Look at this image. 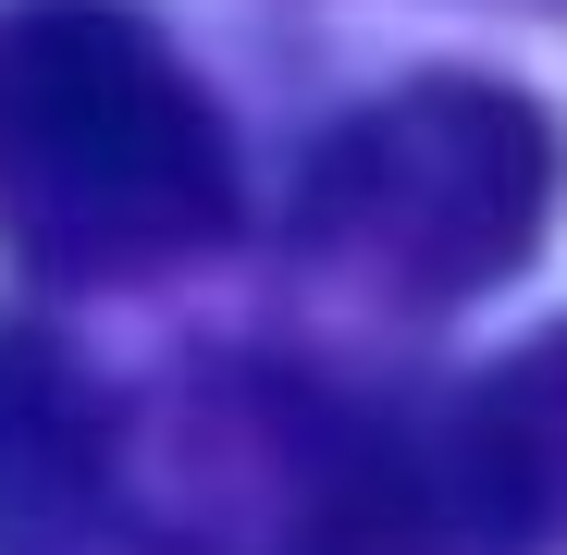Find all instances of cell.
<instances>
[{"mask_svg": "<svg viewBox=\"0 0 567 555\" xmlns=\"http://www.w3.org/2000/svg\"><path fill=\"white\" fill-rule=\"evenodd\" d=\"M567 506V333L456 395L235 358L161 432L173 555H530Z\"/></svg>", "mask_w": 567, "mask_h": 555, "instance_id": "cell-1", "label": "cell"}, {"mask_svg": "<svg viewBox=\"0 0 567 555\" xmlns=\"http://www.w3.org/2000/svg\"><path fill=\"white\" fill-rule=\"evenodd\" d=\"M247 223L223 100L136 0H0V247L50 285L210 259Z\"/></svg>", "mask_w": 567, "mask_h": 555, "instance_id": "cell-2", "label": "cell"}, {"mask_svg": "<svg viewBox=\"0 0 567 555\" xmlns=\"http://www.w3.org/2000/svg\"><path fill=\"white\" fill-rule=\"evenodd\" d=\"M555 185H567V136L530 86L432 62L358 100L309 148L284 235H297V271H321L333 297L456 309L530 271V247L555 235Z\"/></svg>", "mask_w": 567, "mask_h": 555, "instance_id": "cell-3", "label": "cell"}, {"mask_svg": "<svg viewBox=\"0 0 567 555\" xmlns=\"http://www.w3.org/2000/svg\"><path fill=\"white\" fill-rule=\"evenodd\" d=\"M136 470L124 420L74 370L62 333L0 321V555H124Z\"/></svg>", "mask_w": 567, "mask_h": 555, "instance_id": "cell-4", "label": "cell"}]
</instances>
